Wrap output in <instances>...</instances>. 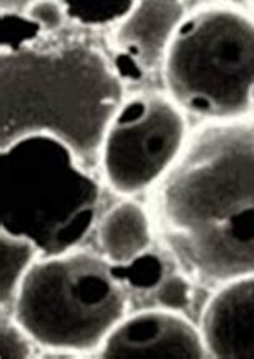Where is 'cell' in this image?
I'll use <instances>...</instances> for the list:
<instances>
[{
  "instance_id": "cell-1",
  "label": "cell",
  "mask_w": 254,
  "mask_h": 359,
  "mask_svg": "<svg viewBox=\"0 0 254 359\" xmlns=\"http://www.w3.org/2000/svg\"><path fill=\"white\" fill-rule=\"evenodd\" d=\"M151 213L161 241L197 279L254 274V121L195 130L155 186Z\"/></svg>"
},
{
  "instance_id": "cell-2",
  "label": "cell",
  "mask_w": 254,
  "mask_h": 359,
  "mask_svg": "<svg viewBox=\"0 0 254 359\" xmlns=\"http://www.w3.org/2000/svg\"><path fill=\"white\" fill-rule=\"evenodd\" d=\"M122 103L124 79L89 42L37 41L0 53V149L52 135L90 170Z\"/></svg>"
},
{
  "instance_id": "cell-3",
  "label": "cell",
  "mask_w": 254,
  "mask_h": 359,
  "mask_svg": "<svg viewBox=\"0 0 254 359\" xmlns=\"http://www.w3.org/2000/svg\"><path fill=\"white\" fill-rule=\"evenodd\" d=\"M99 205L100 184L62 140L34 134L0 149V231L28 238L41 258L78 247Z\"/></svg>"
},
{
  "instance_id": "cell-4",
  "label": "cell",
  "mask_w": 254,
  "mask_h": 359,
  "mask_svg": "<svg viewBox=\"0 0 254 359\" xmlns=\"http://www.w3.org/2000/svg\"><path fill=\"white\" fill-rule=\"evenodd\" d=\"M126 311L110 261L73 250L37 259L13 303V319L32 341L60 353L99 351Z\"/></svg>"
},
{
  "instance_id": "cell-5",
  "label": "cell",
  "mask_w": 254,
  "mask_h": 359,
  "mask_svg": "<svg viewBox=\"0 0 254 359\" xmlns=\"http://www.w3.org/2000/svg\"><path fill=\"white\" fill-rule=\"evenodd\" d=\"M167 95L183 111L234 121L254 110V18L232 7L187 15L161 63Z\"/></svg>"
},
{
  "instance_id": "cell-6",
  "label": "cell",
  "mask_w": 254,
  "mask_h": 359,
  "mask_svg": "<svg viewBox=\"0 0 254 359\" xmlns=\"http://www.w3.org/2000/svg\"><path fill=\"white\" fill-rule=\"evenodd\" d=\"M187 140V119L171 97L145 94L124 102L100 150L99 163L108 186L121 195L156 186Z\"/></svg>"
},
{
  "instance_id": "cell-7",
  "label": "cell",
  "mask_w": 254,
  "mask_h": 359,
  "mask_svg": "<svg viewBox=\"0 0 254 359\" xmlns=\"http://www.w3.org/2000/svg\"><path fill=\"white\" fill-rule=\"evenodd\" d=\"M99 358L163 359L209 358L202 330L171 309H153L124 318L104 345Z\"/></svg>"
},
{
  "instance_id": "cell-8",
  "label": "cell",
  "mask_w": 254,
  "mask_h": 359,
  "mask_svg": "<svg viewBox=\"0 0 254 359\" xmlns=\"http://www.w3.org/2000/svg\"><path fill=\"white\" fill-rule=\"evenodd\" d=\"M199 330L209 358L254 359V274L225 282L214 293Z\"/></svg>"
},
{
  "instance_id": "cell-9",
  "label": "cell",
  "mask_w": 254,
  "mask_h": 359,
  "mask_svg": "<svg viewBox=\"0 0 254 359\" xmlns=\"http://www.w3.org/2000/svg\"><path fill=\"white\" fill-rule=\"evenodd\" d=\"M185 16L181 0H137L113 32L115 55L132 60L143 73L161 67Z\"/></svg>"
},
{
  "instance_id": "cell-10",
  "label": "cell",
  "mask_w": 254,
  "mask_h": 359,
  "mask_svg": "<svg viewBox=\"0 0 254 359\" xmlns=\"http://www.w3.org/2000/svg\"><path fill=\"white\" fill-rule=\"evenodd\" d=\"M99 243L113 264L127 263L145 253L151 243L148 211L134 200L118 203L100 222Z\"/></svg>"
},
{
  "instance_id": "cell-11",
  "label": "cell",
  "mask_w": 254,
  "mask_h": 359,
  "mask_svg": "<svg viewBox=\"0 0 254 359\" xmlns=\"http://www.w3.org/2000/svg\"><path fill=\"white\" fill-rule=\"evenodd\" d=\"M0 232V297L3 309L7 304L15 303L21 282L41 258V252L28 238Z\"/></svg>"
},
{
  "instance_id": "cell-12",
  "label": "cell",
  "mask_w": 254,
  "mask_h": 359,
  "mask_svg": "<svg viewBox=\"0 0 254 359\" xmlns=\"http://www.w3.org/2000/svg\"><path fill=\"white\" fill-rule=\"evenodd\" d=\"M137 0H62L64 15L87 28H105L121 23Z\"/></svg>"
},
{
  "instance_id": "cell-13",
  "label": "cell",
  "mask_w": 254,
  "mask_h": 359,
  "mask_svg": "<svg viewBox=\"0 0 254 359\" xmlns=\"http://www.w3.org/2000/svg\"><path fill=\"white\" fill-rule=\"evenodd\" d=\"M111 273L122 285L135 290H156L164 279V264L160 257L145 252L127 263H111Z\"/></svg>"
},
{
  "instance_id": "cell-14",
  "label": "cell",
  "mask_w": 254,
  "mask_h": 359,
  "mask_svg": "<svg viewBox=\"0 0 254 359\" xmlns=\"http://www.w3.org/2000/svg\"><path fill=\"white\" fill-rule=\"evenodd\" d=\"M42 32L44 28L28 12H2V50L34 43Z\"/></svg>"
},
{
  "instance_id": "cell-15",
  "label": "cell",
  "mask_w": 254,
  "mask_h": 359,
  "mask_svg": "<svg viewBox=\"0 0 254 359\" xmlns=\"http://www.w3.org/2000/svg\"><path fill=\"white\" fill-rule=\"evenodd\" d=\"M32 339L16 320L7 319L2 313L0 324V353L2 359H20L32 356Z\"/></svg>"
},
{
  "instance_id": "cell-16",
  "label": "cell",
  "mask_w": 254,
  "mask_h": 359,
  "mask_svg": "<svg viewBox=\"0 0 254 359\" xmlns=\"http://www.w3.org/2000/svg\"><path fill=\"white\" fill-rule=\"evenodd\" d=\"M156 298L161 306L171 311H182L192 302V285L183 276L164 277L156 288Z\"/></svg>"
},
{
  "instance_id": "cell-17",
  "label": "cell",
  "mask_w": 254,
  "mask_h": 359,
  "mask_svg": "<svg viewBox=\"0 0 254 359\" xmlns=\"http://www.w3.org/2000/svg\"><path fill=\"white\" fill-rule=\"evenodd\" d=\"M34 4V0H0V8L2 12H21Z\"/></svg>"
},
{
  "instance_id": "cell-18",
  "label": "cell",
  "mask_w": 254,
  "mask_h": 359,
  "mask_svg": "<svg viewBox=\"0 0 254 359\" xmlns=\"http://www.w3.org/2000/svg\"><path fill=\"white\" fill-rule=\"evenodd\" d=\"M251 7H253V10H254V0H251Z\"/></svg>"
}]
</instances>
